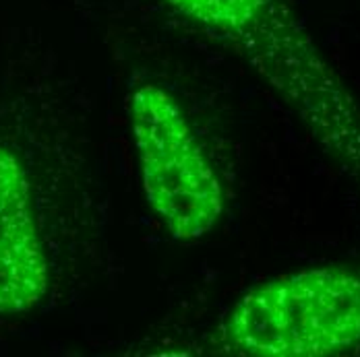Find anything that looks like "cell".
I'll return each mask as SVG.
<instances>
[{"instance_id": "4", "label": "cell", "mask_w": 360, "mask_h": 357, "mask_svg": "<svg viewBox=\"0 0 360 357\" xmlns=\"http://www.w3.org/2000/svg\"><path fill=\"white\" fill-rule=\"evenodd\" d=\"M50 264L34 211L32 182L0 144V314H27L48 293Z\"/></svg>"}, {"instance_id": "3", "label": "cell", "mask_w": 360, "mask_h": 357, "mask_svg": "<svg viewBox=\"0 0 360 357\" xmlns=\"http://www.w3.org/2000/svg\"><path fill=\"white\" fill-rule=\"evenodd\" d=\"M129 122L147 207L179 242L210 236L226 194L188 114L176 95L145 81L131 91Z\"/></svg>"}, {"instance_id": "1", "label": "cell", "mask_w": 360, "mask_h": 357, "mask_svg": "<svg viewBox=\"0 0 360 357\" xmlns=\"http://www.w3.org/2000/svg\"><path fill=\"white\" fill-rule=\"evenodd\" d=\"M243 56L313 137L360 178V109L319 54L288 0H164Z\"/></svg>"}, {"instance_id": "2", "label": "cell", "mask_w": 360, "mask_h": 357, "mask_svg": "<svg viewBox=\"0 0 360 357\" xmlns=\"http://www.w3.org/2000/svg\"><path fill=\"white\" fill-rule=\"evenodd\" d=\"M212 351L236 357H329L360 347V271L329 264L269 277L221 316Z\"/></svg>"}]
</instances>
